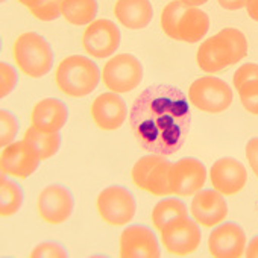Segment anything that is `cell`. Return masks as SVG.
Returning a JSON list of instances; mask_svg holds the SVG:
<instances>
[{"instance_id":"cell-1","label":"cell","mask_w":258,"mask_h":258,"mask_svg":"<svg viewBox=\"0 0 258 258\" xmlns=\"http://www.w3.org/2000/svg\"><path fill=\"white\" fill-rule=\"evenodd\" d=\"M129 123L143 151L164 157L173 155L182 148L190 131L188 96L173 85H152L134 100Z\"/></svg>"},{"instance_id":"cell-2","label":"cell","mask_w":258,"mask_h":258,"mask_svg":"<svg viewBox=\"0 0 258 258\" xmlns=\"http://www.w3.org/2000/svg\"><path fill=\"white\" fill-rule=\"evenodd\" d=\"M247 55V40L235 28H225L207 38L198 49L196 61L202 72L219 73Z\"/></svg>"},{"instance_id":"cell-3","label":"cell","mask_w":258,"mask_h":258,"mask_svg":"<svg viewBox=\"0 0 258 258\" xmlns=\"http://www.w3.org/2000/svg\"><path fill=\"white\" fill-rule=\"evenodd\" d=\"M161 29L170 40L195 44L207 37L210 17L199 8L187 7L181 0H173L161 13Z\"/></svg>"},{"instance_id":"cell-4","label":"cell","mask_w":258,"mask_h":258,"mask_svg":"<svg viewBox=\"0 0 258 258\" xmlns=\"http://www.w3.org/2000/svg\"><path fill=\"white\" fill-rule=\"evenodd\" d=\"M102 73L99 66L84 55L64 58L55 72V82L61 93L69 97H85L100 84Z\"/></svg>"},{"instance_id":"cell-5","label":"cell","mask_w":258,"mask_h":258,"mask_svg":"<svg viewBox=\"0 0 258 258\" xmlns=\"http://www.w3.org/2000/svg\"><path fill=\"white\" fill-rule=\"evenodd\" d=\"M14 59L29 78L40 79L52 72L55 52L50 43L38 32H25L14 43Z\"/></svg>"},{"instance_id":"cell-6","label":"cell","mask_w":258,"mask_h":258,"mask_svg":"<svg viewBox=\"0 0 258 258\" xmlns=\"http://www.w3.org/2000/svg\"><path fill=\"white\" fill-rule=\"evenodd\" d=\"M231 85L216 76H204L196 79L188 88V100L199 111L219 114L226 111L232 103Z\"/></svg>"},{"instance_id":"cell-7","label":"cell","mask_w":258,"mask_h":258,"mask_svg":"<svg viewBox=\"0 0 258 258\" xmlns=\"http://www.w3.org/2000/svg\"><path fill=\"white\" fill-rule=\"evenodd\" d=\"M103 85L114 93H129L143 81V66L133 53H120L112 56L102 70Z\"/></svg>"},{"instance_id":"cell-8","label":"cell","mask_w":258,"mask_h":258,"mask_svg":"<svg viewBox=\"0 0 258 258\" xmlns=\"http://www.w3.org/2000/svg\"><path fill=\"white\" fill-rule=\"evenodd\" d=\"M97 211L106 223L121 226L136 217L137 201L129 188L114 184L103 188L97 196Z\"/></svg>"},{"instance_id":"cell-9","label":"cell","mask_w":258,"mask_h":258,"mask_svg":"<svg viewBox=\"0 0 258 258\" xmlns=\"http://www.w3.org/2000/svg\"><path fill=\"white\" fill-rule=\"evenodd\" d=\"M172 163L164 155L151 154L142 157L133 167L131 176L137 187L149 191L154 196L170 195L169 188V170Z\"/></svg>"},{"instance_id":"cell-10","label":"cell","mask_w":258,"mask_h":258,"mask_svg":"<svg viewBox=\"0 0 258 258\" xmlns=\"http://www.w3.org/2000/svg\"><path fill=\"white\" fill-rule=\"evenodd\" d=\"M161 241L167 252L178 256H185L196 252L201 246L202 231L195 219L181 216L164 226L161 231Z\"/></svg>"},{"instance_id":"cell-11","label":"cell","mask_w":258,"mask_h":258,"mask_svg":"<svg viewBox=\"0 0 258 258\" xmlns=\"http://www.w3.org/2000/svg\"><path fill=\"white\" fill-rule=\"evenodd\" d=\"M120 41H121L120 28L108 19H99L90 23L82 37L84 50L90 56L97 59H105L112 56L118 50Z\"/></svg>"},{"instance_id":"cell-12","label":"cell","mask_w":258,"mask_h":258,"mask_svg":"<svg viewBox=\"0 0 258 258\" xmlns=\"http://www.w3.org/2000/svg\"><path fill=\"white\" fill-rule=\"evenodd\" d=\"M207 182V167L205 164L195 158H181L172 163L169 170V188L170 195L178 196H193L204 188Z\"/></svg>"},{"instance_id":"cell-13","label":"cell","mask_w":258,"mask_h":258,"mask_svg":"<svg viewBox=\"0 0 258 258\" xmlns=\"http://www.w3.org/2000/svg\"><path fill=\"white\" fill-rule=\"evenodd\" d=\"M75 210V198L69 187L59 182L49 184L38 195V213L50 225L69 220Z\"/></svg>"},{"instance_id":"cell-14","label":"cell","mask_w":258,"mask_h":258,"mask_svg":"<svg viewBox=\"0 0 258 258\" xmlns=\"http://www.w3.org/2000/svg\"><path fill=\"white\" fill-rule=\"evenodd\" d=\"M121 258H160L161 246L152 228L136 223L124 228L120 234Z\"/></svg>"},{"instance_id":"cell-15","label":"cell","mask_w":258,"mask_h":258,"mask_svg":"<svg viewBox=\"0 0 258 258\" xmlns=\"http://www.w3.org/2000/svg\"><path fill=\"white\" fill-rule=\"evenodd\" d=\"M246 232L232 222H222L214 226L208 237V252L214 258H240L246 250Z\"/></svg>"},{"instance_id":"cell-16","label":"cell","mask_w":258,"mask_h":258,"mask_svg":"<svg viewBox=\"0 0 258 258\" xmlns=\"http://www.w3.org/2000/svg\"><path fill=\"white\" fill-rule=\"evenodd\" d=\"M0 158H2L0 160L2 173L16 178H28L34 175L41 163L37 151L25 140L13 142L11 145L5 146Z\"/></svg>"},{"instance_id":"cell-17","label":"cell","mask_w":258,"mask_h":258,"mask_svg":"<svg viewBox=\"0 0 258 258\" xmlns=\"http://www.w3.org/2000/svg\"><path fill=\"white\" fill-rule=\"evenodd\" d=\"M210 179L219 193L223 196H234L240 193L247 182L246 167L232 157H223L214 161L210 169Z\"/></svg>"},{"instance_id":"cell-18","label":"cell","mask_w":258,"mask_h":258,"mask_svg":"<svg viewBox=\"0 0 258 258\" xmlns=\"http://www.w3.org/2000/svg\"><path fill=\"white\" fill-rule=\"evenodd\" d=\"M190 213L193 219L207 228H214L222 223L228 216V204L222 193L211 188H202L193 195L190 204Z\"/></svg>"},{"instance_id":"cell-19","label":"cell","mask_w":258,"mask_h":258,"mask_svg":"<svg viewBox=\"0 0 258 258\" xmlns=\"http://www.w3.org/2000/svg\"><path fill=\"white\" fill-rule=\"evenodd\" d=\"M127 115V106L124 99L114 91L103 93L94 99L91 105V117L97 127L103 131H115Z\"/></svg>"},{"instance_id":"cell-20","label":"cell","mask_w":258,"mask_h":258,"mask_svg":"<svg viewBox=\"0 0 258 258\" xmlns=\"http://www.w3.org/2000/svg\"><path fill=\"white\" fill-rule=\"evenodd\" d=\"M69 120V106L56 97L40 100L31 115L32 126L43 133H59Z\"/></svg>"},{"instance_id":"cell-21","label":"cell","mask_w":258,"mask_h":258,"mask_svg":"<svg viewBox=\"0 0 258 258\" xmlns=\"http://www.w3.org/2000/svg\"><path fill=\"white\" fill-rule=\"evenodd\" d=\"M114 16L120 25L131 31H140L151 25L154 7L149 0H117Z\"/></svg>"},{"instance_id":"cell-22","label":"cell","mask_w":258,"mask_h":258,"mask_svg":"<svg viewBox=\"0 0 258 258\" xmlns=\"http://www.w3.org/2000/svg\"><path fill=\"white\" fill-rule=\"evenodd\" d=\"M62 17L73 26H88L99 13L97 0H62Z\"/></svg>"},{"instance_id":"cell-23","label":"cell","mask_w":258,"mask_h":258,"mask_svg":"<svg viewBox=\"0 0 258 258\" xmlns=\"http://www.w3.org/2000/svg\"><path fill=\"white\" fill-rule=\"evenodd\" d=\"M23 140L28 142L37 151L41 161L52 158L59 151L62 143V137L59 133H43L34 126L28 127Z\"/></svg>"},{"instance_id":"cell-24","label":"cell","mask_w":258,"mask_h":258,"mask_svg":"<svg viewBox=\"0 0 258 258\" xmlns=\"http://www.w3.org/2000/svg\"><path fill=\"white\" fill-rule=\"evenodd\" d=\"M25 202L23 187L5 176L2 173V184H0V216L10 217L20 211Z\"/></svg>"},{"instance_id":"cell-25","label":"cell","mask_w":258,"mask_h":258,"mask_svg":"<svg viewBox=\"0 0 258 258\" xmlns=\"http://www.w3.org/2000/svg\"><path fill=\"white\" fill-rule=\"evenodd\" d=\"M181 216H188L185 202L179 198H164L157 202L152 210V223L158 231H163L169 222Z\"/></svg>"},{"instance_id":"cell-26","label":"cell","mask_w":258,"mask_h":258,"mask_svg":"<svg viewBox=\"0 0 258 258\" xmlns=\"http://www.w3.org/2000/svg\"><path fill=\"white\" fill-rule=\"evenodd\" d=\"M0 146L11 145L20 129V121L16 114H13L10 109H0Z\"/></svg>"},{"instance_id":"cell-27","label":"cell","mask_w":258,"mask_h":258,"mask_svg":"<svg viewBox=\"0 0 258 258\" xmlns=\"http://www.w3.org/2000/svg\"><path fill=\"white\" fill-rule=\"evenodd\" d=\"M19 85V72L17 69L7 62H0V97H8Z\"/></svg>"},{"instance_id":"cell-28","label":"cell","mask_w":258,"mask_h":258,"mask_svg":"<svg viewBox=\"0 0 258 258\" xmlns=\"http://www.w3.org/2000/svg\"><path fill=\"white\" fill-rule=\"evenodd\" d=\"M31 258H69L70 253L69 250L64 247V244H61L59 241H41L40 244H37L31 255Z\"/></svg>"},{"instance_id":"cell-29","label":"cell","mask_w":258,"mask_h":258,"mask_svg":"<svg viewBox=\"0 0 258 258\" xmlns=\"http://www.w3.org/2000/svg\"><path fill=\"white\" fill-rule=\"evenodd\" d=\"M237 91H238L240 102H241L243 108L247 112L258 115V79L246 82Z\"/></svg>"},{"instance_id":"cell-30","label":"cell","mask_w":258,"mask_h":258,"mask_svg":"<svg viewBox=\"0 0 258 258\" xmlns=\"http://www.w3.org/2000/svg\"><path fill=\"white\" fill-rule=\"evenodd\" d=\"M62 0H43V2L32 8L31 13L40 22H53L62 16Z\"/></svg>"},{"instance_id":"cell-31","label":"cell","mask_w":258,"mask_h":258,"mask_svg":"<svg viewBox=\"0 0 258 258\" xmlns=\"http://www.w3.org/2000/svg\"><path fill=\"white\" fill-rule=\"evenodd\" d=\"M253 79H258V64L246 62L235 70L234 78H232V84H234L235 90H238L241 85H244L246 82L253 81Z\"/></svg>"},{"instance_id":"cell-32","label":"cell","mask_w":258,"mask_h":258,"mask_svg":"<svg viewBox=\"0 0 258 258\" xmlns=\"http://www.w3.org/2000/svg\"><path fill=\"white\" fill-rule=\"evenodd\" d=\"M244 152H246V158L253 175L258 178V137H253L247 142Z\"/></svg>"},{"instance_id":"cell-33","label":"cell","mask_w":258,"mask_h":258,"mask_svg":"<svg viewBox=\"0 0 258 258\" xmlns=\"http://www.w3.org/2000/svg\"><path fill=\"white\" fill-rule=\"evenodd\" d=\"M217 4L226 11H238L241 8H246L247 0H217Z\"/></svg>"},{"instance_id":"cell-34","label":"cell","mask_w":258,"mask_h":258,"mask_svg":"<svg viewBox=\"0 0 258 258\" xmlns=\"http://www.w3.org/2000/svg\"><path fill=\"white\" fill-rule=\"evenodd\" d=\"M247 258H258V234L253 235L247 244H246V250H244Z\"/></svg>"},{"instance_id":"cell-35","label":"cell","mask_w":258,"mask_h":258,"mask_svg":"<svg viewBox=\"0 0 258 258\" xmlns=\"http://www.w3.org/2000/svg\"><path fill=\"white\" fill-rule=\"evenodd\" d=\"M246 13L253 22H258V0H247Z\"/></svg>"},{"instance_id":"cell-36","label":"cell","mask_w":258,"mask_h":258,"mask_svg":"<svg viewBox=\"0 0 258 258\" xmlns=\"http://www.w3.org/2000/svg\"><path fill=\"white\" fill-rule=\"evenodd\" d=\"M182 4H185L187 7H193V8H199L202 5H205L208 0H181Z\"/></svg>"},{"instance_id":"cell-37","label":"cell","mask_w":258,"mask_h":258,"mask_svg":"<svg viewBox=\"0 0 258 258\" xmlns=\"http://www.w3.org/2000/svg\"><path fill=\"white\" fill-rule=\"evenodd\" d=\"M19 2L23 5V7H26V8H29V10H32V8H35V7H38L43 0H19Z\"/></svg>"},{"instance_id":"cell-38","label":"cell","mask_w":258,"mask_h":258,"mask_svg":"<svg viewBox=\"0 0 258 258\" xmlns=\"http://www.w3.org/2000/svg\"><path fill=\"white\" fill-rule=\"evenodd\" d=\"M4 2H7V0H2V4H4Z\"/></svg>"}]
</instances>
